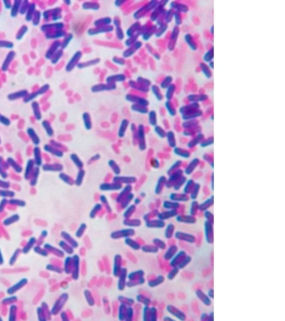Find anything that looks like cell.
I'll use <instances>...</instances> for the list:
<instances>
[{
    "instance_id": "cell-32",
    "label": "cell",
    "mask_w": 285,
    "mask_h": 321,
    "mask_svg": "<svg viewBox=\"0 0 285 321\" xmlns=\"http://www.w3.org/2000/svg\"><path fill=\"white\" fill-rule=\"evenodd\" d=\"M213 137H209V138L206 139H203V141H202L199 144H200V146L202 147V148H204V147H208V146H211L212 144H213Z\"/></svg>"
},
{
    "instance_id": "cell-10",
    "label": "cell",
    "mask_w": 285,
    "mask_h": 321,
    "mask_svg": "<svg viewBox=\"0 0 285 321\" xmlns=\"http://www.w3.org/2000/svg\"><path fill=\"white\" fill-rule=\"evenodd\" d=\"M170 199L172 200L173 201L178 202V201H188L189 200V198L187 194L185 193H173L170 194L169 196Z\"/></svg>"
},
{
    "instance_id": "cell-5",
    "label": "cell",
    "mask_w": 285,
    "mask_h": 321,
    "mask_svg": "<svg viewBox=\"0 0 285 321\" xmlns=\"http://www.w3.org/2000/svg\"><path fill=\"white\" fill-rule=\"evenodd\" d=\"M121 188H122L121 184L114 182L112 183H103L99 186L100 190L102 191L119 190L121 189Z\"/></svg>"
},
{
    "instance_id": "cell-35",
    "label": "cell",
    "mask_w": 285,
    "mask_h": 321,
    "mask_svg": "<svg viewBox=\"0 0 285 321\" xmlns=\"http://www.w3.org/2000/svg\"><path fill=\"white\" fill-rule=\"evenodd\" d=\"M61 179L64 181V182L67 183L69 185H73V181L71 177H70L69 176L67 175L65 173H62L61 174Z\"/></svg>"
},
{
    "instance_id": "cell-8",
    "label": "cell",
    "mask_w": 285,
    "mask_h": 321,
    "mask_svg": "<svg viewBox=\"0 0 285 321\" xmlns=\"http://www.w3.org/2000/svg\"><path fill=\"white\" fill-rule=\"evenodd\" d=\"M196 295L197 298L204 304V305L207 306H209L211 305V299L208 296V295L205 294L201 289H197L196 291Z\"/></svg>"
},
{
    "instance_id": "cell-2",
    "label": "cell",
    "mask_w": 285,
    "mask_h": 321,
    "mask_svg": "<svg viewBox=\"0 0 285 321\" xmlns=\"http://www.w3.org/2000/svg\"><path fill=\"white\" fill-rule=\"evenodd\" d=\"M175 237L178 240L184 241L190 244H193L196 240V238L193 235L182 231H177L175 232Z\"/></svg>"
},
{
    "instance_id": "cell-34",
    "label": "cell",
    "mask_w": 285,
    "mask_h": 321,
    "mask_svg": "<svg viewBox=\"0 0 285 321\" xmlns=\"http://www.w3.org/2000/svg\"><path fill=\"white\" fill-rule=\"evenodd\" d=\"M204 217L206 219L207 221H209V222H211V224L213 225L214 215L211 211H208V210L205 211H204Z\"/></svg>"
},
{
    "instance_id": "cell-7",
    "label": "cell",
    "mask_w": 285,
    "mask_h": 321,
    "mask_svg": "<svg viewBox=\"0 0 285 321\" xmlns=\"http://www.w3.org/2000/svg\"><path fill=\"white\" fill-rule=\"evenodd\" d=\"M176 220L178 222H183L188 224H194L197 222V219L192 215H177Z\"/></svg>"
},
{
    "instance_id": "cell-38",
    "label": "cell",
    "mask_w": 285,
    "mask_h": 321,
    "mask_svg": "<svg viewBox=\"0 0 285 321\" xmlns=\"http://www.w3.org/2000/svg\"><path fill=\"white\" fill-rule=\"evenodd\" d=\"M208 315L207 313H203L202 314L201 319L202 321H208Z\"/></svg>"
},
{
    "instance_id": "cell-33",
    "label": "cell",
    "mask_w": 285,
    "mask_h": 321,
    "mask_svg": "<svg viewBox=\"0 0 285 321\" xmlns=\"http://www.w3.org/2000/svg\"><path fill=\"white\" fill-rule=\"evenodd\" d=\"M179 272H180V269L178 267H173V269H172L168 275V278L170 280L174 279L175 277L177 276V274L179 273Z\"/></svg>"
},
{
    "instance_id": "cell-26",
    "label": "cell",
    "mask_w": 285,
    "mask_h": 321,
    "mask_svg": "<svg viewBox=\"0 0 285 321\" xmlns=\"http://www.w3.org/2000/svg\"><path fill=\"white\" fill-rule=\"evenodd\" d=\"M195 182L193 180H188L186 182V185L184 188L183 192L186 194L190 193L191 191H192V188H193Z\"/></svg>"
},
{
    "instance_id": "cell-15",
    "label": "cell",
    "mask_w": 285,
    "mask_h": 321,
    "mask_svg": "<svg viewBox=\"0 0 285 321\" xmlns=\"http://www.w3.org/2000/svg\"><path fill=\"white\" fill-rule=\"evenodd\" d=\"M173 152L176 155L181 157L182 158H188L191 156V153L189 151L180 147H175L174 148Z\"/></svg>"
},
{
    "instance_id": "cell-11",
    "label": "cell",
    "mask_w": 285,
    "mask_h": 321,
    "mask_svg": "<svg viewBox=\"0 0 285 321\" xmlns=\"http://www.w3.org/2000/svg\"><path fill=\"white\" fill-rule=\"evenodd\" d=\"M199 163V160L198 158H195L193 159L185 169V173L187 175H190L194 171L195 168L198 166Z\"/></svg>"
},
{
    "instance_id": "cell-19",
    "label": "cell",
    "mask_w": 285,
    "mask_h": 321,
    "mask_svg": "<svg viewBox=\"0 0 285 321\" xmlns=\"http://www.w3.org/2000/svg\"><path fill=\"white\" fill-rule=\"evenodd\" d=\"M70 159L73 163H74L75 166L77 167L79 169H81L84 166V163L82 162L81 159L79 158V156H78L75 153H72L70 155Z\"/></svg>"
},
{
    "instance_id": "cell-24",
    "label": "cell",
    "mask_w": 285,
    "mask_h": 321,
    "mask_svg": "<svg viewBox=\"0 0 285 321\" xmlns=\"http://www.w3.org/2000/svg\"><path fill=\"white\" fill-rule=\"evenodd\" d=\"M200 188H201V186L199 183H195L192 191L190 193V198L191 199L195 200L197 199L198 195V193H199Z\"/></svg>"
},
{
    "instance_id": "cell-28",
    "label": "cell",
    "mask_w": 285,
    "mask_h": 321,
    "mask_svg": "<svg viewBox=\"0 0 285 321\" xmlns=\"http://www.w3.org/2000/svg\"><path fill=\"white\" fill-rule=\"evenodd\" d=\"M128 127V122L123 121L122 124H121V127L119 128L118 132V137L119 138H123L124 136H125L126 134V129Z\"/></svg>"
},
{
    "instance_id": "cell-27",
    "label": "cell",
    "mask_w": 285,
    "mask_h": 321,
    "mask_svg": "<svg viewBox=\"0 0 285 321\" xmlns=\"http://www.w3.org/2000/svg\"><path fill=\"white\" fill-rule=\"evenodd\" d=\"M191 209H190V215L192 216H195L197 215V211L198 210V206L199 204L196 200H193L191 203Z\"/></svg>"
},
{
    "instance_id": "cell-23",
    "label": "cell",
    "mask_w": 285,
    "mask_h": 321,
    "mask_svg": "<svg viewBox=\"0 0 285 321\" xmlns=\"http://www.w3.org/2000/svg\"><path fill=\"white\" fill-rule=\"evenodd\" d=\"M85 175V172L83 169H80L76 175L75 183L77 186H80L83 182L84 177Z\"/></svg>"
},
{
    "instance_id": "cell-25",
    "label": "cell",
    "mask_w": 285,
    "mask_h": 321,
    "mask_svg": "<svg viewBox=\"0 0 285 321\" xmlns=\"http://www.w3.org/2000/svg\"><path fill=\"white\" fill-rule=\"evenodd\" d=\"M187 181V178L185 176H182L180 177L178 181H177L175 183V184L173 186V188L175 189V190H179L180 188H182V186L183 185L185 184V183Z\"/></svg>"
},
{
    "instance_id": "cell-30",
    "label": "cell",
    "mask_w": 285,
    "mask_h": 321,
    "mask_svg": "<svg viewBox=\"0 0 285 321\" xmlns=\"http://www.w3.org/2000/svg\"><path fill=\"white\" fill-rule=\"evenodd\" d=\"M182 162L180 160H178L175 162L172 166L170 167L168 171V173L170 175V174L173 173L175 171L178 170V168H180V166L182 165Z\"/></svg>"
},
{
    "instance_id": "cell-9",
    "label": "cell",
    "mask_w": 285,
    "mask_h": 321,
    "mask_svg": "<svg viewBox=\"0 0 285 321\" xmlns=\"http://www.w3.org/2000/svg\"><path fill=\"white\" fill-rule=\"evenodd\" d=\"M187 255V253H186V252H185L184 250H180L178 252V254L175 255V257H174V258H172V260L170 262V265L172 267H177V265L185 259Z\"/></svg>"
},
{
    "instance_id": "cell-1",
    "label": "cell",
    "mask_w": 285,
    "mask_h": 321,
    "mask_svg": "<svg viewBox=\"0 0 285 321\" xmlns=\"http://www.w3.org/2000/svg\"><path fill=\"white\" fill-rule=\"evenodd\" d=\"M213 224L208 221H206L204 224V235L207 242L209 244L214 242V232Z\"/></svg>"
},
{
    "instance_id": "cell-21",
    "label": "cell",
    "mask_w": 285,
    "mask_h": 321,
    "mask_svg": "<svg viewBox=\"0 0 285 321\" xmlns=\"http://www.w3.org/2000/svg\"><path fill=\"white\" fill-rule=\"evenodd\" d=\"M108 165L110 167L111 170L116 175L119 176L121 174V168L115 160H109Z\"/></svg>"
},
{
    "instance_id": "cell-18",
    "label": "cell",
    "mask_w": 285,
    "mask_h": 321,
    "mask_svg": "<svg viewBox=\"0 0 285 321\" xmlns=\"http://www.w3.org/2000/svg\"><path fill=\"white\" fill-rule=\"evenodd\" d=\"M165 137H167V139L168 143L169 146L171 148H175L176 147L177 142H176V139L175 137V133L172 131H169L166 134Z\"/></svg>"
},
{
    "instance_id": "cell-16",
    "label": "cell",
    "mask_w": 285,
    "mask_h": 321,
    "mask_svg": "<svg viewBox=\"0 0 285 321\" xmlns=\"http://www.w3.org/2000/svg\"><path fill=\"white\" fill-rule=\"evenodd\" d=\"M167 180L164 176H162L160 177L158 180L157 183V185L155 187V193L159 194L161 193L163 188L165 185V184L167 183Z\"/></svg>"
},
{
    "instance_id": "cell-29",
    "label": "cell",
    "mask_w": 285,
    "mask_h": 321,
    "mask_svg": "<svg viewBox=\"0 0 285 321\" xmlns=\"http://www.w3.org/2000/svg\"><path fill=\"white\" fill-rule=\"evenodd\" d=\"M191 260H192L191 257L189 256V255H187L185 259L183 260L182 262H180V264L177 265V267H178L180 269H184L185 267H186L187 265L189 263L191 262Z\"/></svg>"
},
{
    "instance_id": "cell-13",
    "label": "cell",
    "mask_w": 285,
    "mask_h": 321,
    "mask_svg": "<svg viewBox=\"0 0 285 321\" xmlns=\"http://www.w3.org/2000/svg\"><path fill=\"white\" fill-rule=\"evenodd\" d=\"M177 215H178V211L177 210H170L167 211L159 214L158 215V218L159 220H167L170 218L175 217Z\"/></svg>"
},
{
    "instance_id": "cell-22",
    "label": "cell",
    "mask_w": 285,
    "mask_h": 321,
    "mask_svg": "<svg viewBox=\"0 0 285 321\" xmlns=\"http://www.w3.org/2000/svg\"><path fill=\"white\" fill-rule=\"evenodd\" d=\"M180 204L175 201H165L163 203V207L165 209L169 210H177L180 208Z\"/></svg>"
},
{
    "instance_id": "cell-39",
    "label": "cell",
    "mask_w": 285,
    "mask_h": 321,
    "mask_svg": "<svg viewBox=\"0 0 285 321\" xmlns=\"http://www.w3.org/2000/svg\"><path fill=\"white\" fill-rule=\"evenodd\" d=\"M214 320V313L213 312H211L210 313L208 314V321H213Z\"/></svg>"
},
{
    "instance_id": "cell-17",
    "label": "cell",
    "mask_w": 285,
    "mask_h": 321,
    "mask_svg": "<svg viewBox=\"0 0 285 321\" xmlns=\"http://www.w3.org/2000/svg\"><path fill=\"white\" fill-rule=\"evenodd\" d=\"M203 139H204L203 134L202 133L198 134L196 137H194V139L189 141L187 144V146L189 148H192L194 146H197V144H200Z\"/></svg>"
},
{
    "instance_id": "cell-20",
    "label": "cell",
    "mask_w": 285,
    "mask_h": 321,
    "mask_svg": "<svg viewBox=\"0 0 285 321\" xmlns=\"http://www.w3.org/2000/svg\"><path fill=\"white\" fill-rule=\"evenodd\" d=\"M178 248L176 245H172L168 249L167 252H166L164 255V258L165 259H172L173 257H175V255L176 254Z\"/></svg>"
},
{
    "instance_id": "cell-31",
    "label": "cell",
    "mask_w": 285,
    "mask_h": 321,
    "mask_svg": "<svg viewBox=\"0 0 285 321\" xmlns=\"http://www.w3.org/2000/svg\"><path fill=\"white\" fill-rule=\"evenodd\" d=\"M175 225L171 224L168 225L167 229L165 230V237L169 239L170 237H172L174 231H175Z\"/></svg>"
},
{
    "instance_id": "cell-37",
    "label": "cell",
    "mask_w": 285,
    "mask_h": 321,
    "mask_svg": "<svg viewBox=\"0 0 285 321\" xmlns=\"http://www.w3.org/2000/svg\"><path fill=\"white\" fill-rule=\"evenodd\" d=\"M208 296L211 299L214 298V290L213 289H210L208 291Z\"/></svg>"
},
{
    "instance_id": "cell-4",
    "label": "cell",
    "mask_w": 285,
    "mask_h": 321,
    "mask_svg": "<svg viewBox=\"0 0 285 321\" xmlns=\"http://www.w3.org/2000/svg\"><path fill=\"white\" fill-rule=\"evenodd\" d=\"M114 182L119 183H125L127 185H130L131 183H134L137 181V178L134 176H116L113 178Z\"/></svg>"
},
{
    "instance_id": "cell-36",
    "label": "cell",
    "mask_w": 285,
    "mask_h": 321,
    "mask_svg": "<svg viewBox=\"0 0 285 321\" xmlns=\"http://www.w3.org/2000/svg\"><path fill=\"white\" fill-rule=\"evenodd\" d=\"M155 132L158 136H159V137H160V138H162V139L164 138L166 136V134L167 133H165V132L163 130V129L162 128H160V127H155Z\"/></svg>"
},
{
    "instance_id": "cell-6",
    "label": "cell",
    "mask_w": 285,
    "mask_h": 321,
    "mask_svg": "<svg viewBox=\"0 0 285 321\" xmlns=\"http://www.w3.org/2000/svg\"><path fill=\"white\" fill-rule=\"evenodd\" d=\"M183 171L182 170L178 169V170L175 171L173 173L170 174L169 179H168V180L167 181V183H166L167 185H169V187L172 186H173V185L177 182L178 180L182 176H183Z\"/></svg>"
},
{
    "instance_id": "cell-40",
    "label": "cell",
    "mask_w": 285,
    "mask_h": 321,
    "mask_svg": "<svg viewBox=\"0 0 285 321\" xmlns=\"http://www.w3.org/2000/svg\"><path fill=\"white\" fill-rule=\"evenodd\" d=\"M165 320H171V321H173L174 319L170 318H165Z\"/></svg>"
},
{
    "instance_id": "cell-14",
    "label": "cell",
    "mask_w": 285,
    "mask_h": 321,
    "mask_svg": "<svg viewBox=\"0 0 285 321\" xmlns=\"http://www.w3.org/2000/svg\"><path fill=\"white\" fill-rule=\"evenodd\" d=\"M214 204V197L213 196H212L211 198H208L206 201H204L203 203L199 204L198 206V210L202 211H205L208 210L209 208H211Z\"/></svg>"
},
{
    "instance_id": "cell-12",
    "label": "cell",
    "mask_w": 285,
    "mask_h": 321,
    "mask_svg": "<svg viewBox=\"0 0 285 321\" xmlns=\"http://www.w3.org/2000/svg\"><path fill=\"white\" fill-rule=\"evenodd\" d=\"M138 140H139V148L141 151H144L146 148V142H145V133L144 131L142 129H139L138 132Z\"/></svg>"
},
{
    "instance_id": "cell-3",
    "label": "cell",
    "mask_w": 285,
    "mask_h": 321,
    "mask_svg": "<svg viewBox=\"0 0 285 321\" xmlns=\"http://www.w3.org/2000/svg\"><path fill=\"white\" fill-rule=\"evenodd\" d=\"M167 309L168 311L169 312V313L171 314L173 316L176 317L177 318L180 319V321H184L187 318L186 315L185 314L184 312H183L180 309L177 308V307L169 305L167 307Z\"/></svg>"
}]
</instances>
